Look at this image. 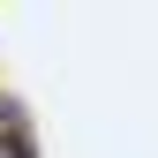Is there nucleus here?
Instances as JSON below:
<instances>
[{"instance_id": "f257e3e1", "label": "nucleus", "mask_w": 158, "mask_h": 158, "mask_svg": "<svg viewBox=\"0 0 158 158\" xmlns=\"http://www.w3.org/2000/svg\"><path fill=\"white\" fill-rule=\"evenodd\" d=\"M0 158H38L30 113H23V98H8V90H0Z\"/></svg>"}]
</instances>
